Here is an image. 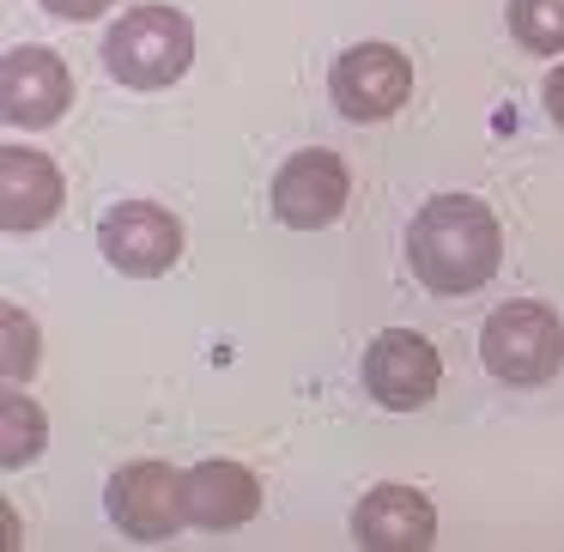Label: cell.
<instances>
[{
    "label": "cell",
    "instance_id": "1",
    "mask_svg": "<svg viewBox=\"0 0 564 552\" xmlns=\"http://www.w3.org/2000/svg\"><path fill=\"white\" fill-rule=\"evenodd\" d=\"M498 261H503V231L491 219V207L474 195H437L406 225V268L437 297H467L479 285H491Z\"/></svg>",
    "mask_w": 564,
    "mask_h": 552
},
{
    "label": "cell",
    "instance_id": "2",
    "mask_svg": "<svg viewBox=\"0 0 564 552\" xmlns=\"http://www.w3.org/2000/svg\"><path fill=\"white\" fill-rule=\"evenodd\" d=\"M188 62H195V25L176 7H134L104 37V74L134 91H159L183 79Z\"/></svg>",
    "mask_w": 564,
    "mask_h": 552
},
{
    "label": "cell",
    "instance_id": "3",
    "mask_svg": "<svg viewBox=\"0 0 564 552\" xmlns=\"http://www.w3.org/2000/svg\"><path fill=\"white\" fill-rule=\"evenodd\" d=\"M479 358L498 382L510 389H534V382H552L564 365V328L552 316V304L540 297H516V304L491 310L486 328H479Z\"/></svg>",
    "mask_w": 564,
    "mask_h": 552
},
{
    "label": "cell",
    "instance_id": "4",
    "mask_svg": "<svg viewBox=\"0 0 564 552\" xmlns=\"http://www.w3.org/2000/svg\"><path fill=\"white\" fill-rule=\"evenodd\" d=\"M328 91L346 122H389L406 104V91H413V67H406V55L394 43H352L334 62Z\"/></svg>",
    "mask_w": 564,
    "mask_h": 552
},
{
    "label": "cell",
    "instance_id": "5",
    "mask_svg": "<svg viewBox=\"0 0 564 552\" xmlns=\"http://www.w3.org/2000/svg\"><path fill=\"white\" fill-rule=\"evenodd\" d=\"M104 504H110V522L122 528L128 540H171L176 528L188 522L183 504V474L164 462H128L116 467V479L104 486Z\"/></svg>",
    "mask_w": 564,
    "mask_h": 552
},
{
    "label": "cell",
    "instance_id": "6",
    "mask_svg": "<svg viewBox=\"0 0 564 552\" xmlns=\"http://www.w3.org/2000/svg\"><path fill=\"white\" fill-rule=\"evenodd\" d=\"M98 249L116 273L159 280V273H171L176 256H183V225H176L159 201H122L116 213H104Z\"/></svg>",
    "mask_w": 564,
    "mask_h": 552
},
{
    "label": "cell",
    "instance_id": "7",
    "mask_svg": "<svg viewBox=\"0 0 564 552\" xmlns=\"http://www.w3.org/2000/svg\"><path fill=\"white\" fill-rule=\"evenodd\" d=\"M346 201H352V176H346L340 152H328V147L292 152V159L280 164V176H273V213H280V225H292V231H322V225H334L346 213Z\"/></svg>",
    "mask_w": 564,
    "mask_h": 552
},
{
    "label": "cell",
    "instance_id": "8",
    "mask_svg": "<svg viewBox=\"0 0 564 552\" xmlns=\"http://www.w3.org/2000/svg\"><path fill=\"white\" fill-rule=\"evenodd\" d=\"M443 382V358L425 334L413 328H382L365 353V389L377 394L389 413H419Z\"/></svg>",
    "mask_w": 564,
    "mask_h": 552
},
{
    "label": "cell",
    "instance_id": "9",
    "mask_svg": "<svg viewBox=\"0 0 564 552\" xmlns=\"http://www.w3.org/2000/svg\"><path fill=\"white\" fill-rule=\"evenodd\" d=\"M67 98H74V79H67V62L43 43H19L0 62V116L13 128H50L62 122Z\"/></svg>",
    "mask_w": 564,
    "mask_h": 552
},
{
    "label": "cell",
    "instance_id": "10",
    "mask_svg": "<svg viewBox=\"0 0 564 552\" xmlns=\"http://www.w3.org/2000/svg\"><path fill=\"white\" fill-rule=\"evenodd\" d=\"M358 546L370 552H425L437 540V510L413 486H377L352 516Z\"/></svg>",
    "mask_w": 564,
    "mask_h": 552
},
{
    "label": "cell",
    "instance_id": "11",
    "mask_svg": "<svg viewBox=\"0 0 564 552\" xmlns=\"http://www.w3.org/2000/svg\"><path fill=\"white\" fill-rule=\"evenodd\" d=\"M62 207V171L37 147H7L0 152V225L7 231H37Z\"/></svg>",
    "mask_w": 564,
    "mask_h": 552
},
{
    "label": "cell",
    "instance_id": "12",
    "mask_svg": "<svg viewBox=\"0 0 564 552\" xmlns=\"http://www.w3.org/2000/svg\"><path fill=\"white\" fill-rule=\"evenodd\" d=\"M183 504L195 528H243L261 510V479L243 462H200L183 474Z\"/></svg>",
    "mask_w": 564,
    "mask_h": 552
},
{
    "label": "cell",
    "instance_id": "13",
    "mask_svg": "<svg viewBox=\"0 0 564 552\" xmlns=\"http://www.w3.org/2000/svg\"><path fill=\"white\" fill-rule=\"evenodd\" d=\"M43 450V413L31 394H0V462L7 467H25L31 455Z\"/></svg>",
    "mask_w": 564,
    "mask_h": 552
},
{
    "label": "cell",
    "instance_id": "14",
    "mask_svg": "<svg viewBox=\"0 0 564 552\" xmlns=\"http://www.w3.org/2000/svg\"><path fill=\"white\" fill-rule=\"evenodd\" d=\"M510 37L534 55H564V0H510Z\"/></svg>",
    "mask_w": 564,
    "mask_h": 552
},
{
    "label": "cell",
    "instance_id": "15",
    "mask_svg": "<svg viewBox=\"0 0 564 552\" xmlns=\"http://www.w3.org/2000/svg\"><path fill=\"white\" fill-rule=\"evenodd\" d=\"M31 370H37V328L31 316L7 310V382H25Z\"/></svg>",
    "mask_w": 564,
    "mask_h": 552
},
{
    "label": "cell",
    "instance_id": "16",
    "mask_svg": "<svg viewBox=\"0 0 564 552\" xmlns=\"http://www.w3.org/2000/svg\"><path fill=\"white\" fill-rule=\"evenodd\" d=\"M37 7H50L55 19H98L104 7H116V0H37Z\"/></svg>",
    "mask_w": 564,
    "mask_h": 552
},
{
    "label": "cell",
    "instance_id": "17",
    "mask_svg": "<svg viewBox=\"0 0 564 552\" xmlns=\"http://www.w3.org/2000/svg\"><path fill=\"white\" fill-rule=\"evenodd\" d=\"M540 98H546V116L564 128V67H552V74H546V91H540Z\"/></svg>",
    "mask_w": 564,
    "mask_h": 552
}]
</instances>
